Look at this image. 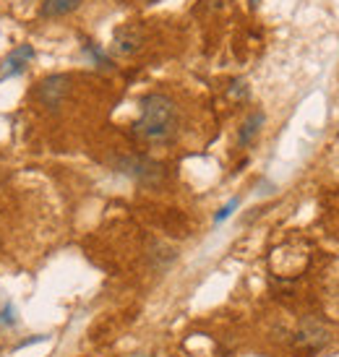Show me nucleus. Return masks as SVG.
I'll list each match as a JSON object with an SVG mask.
<instances>
[{
  "instance_id": "3",
  "label": "nucleus",
  "mask_w": 339,
  "mask_h": 357,
  "mask_svg": "<svg viewBox=\"0 0 339 357\" xmlns=\"http://www.w3.org/2000/svg\"><path fill=\"white\" fill-rule=\"evenodd\" d=\"M331 344V326L321 316H303L292 331V347L321 352Z\"/></svg>"
},
{
  "instance_id": "13",
  "label": "nucleus",
  "mask_w": 339,
  "mask_h": 357,
  "mask_svg": "<svg viewBox=\"0 0 339 357\" xmlns=\"http://www.w3.org/2000/svg\"><path fill=\"white\" fill-rule=\"evenodd\" d=\"M238 206H240V199H238V196H235V199H229L227 204H225V206H222L220 211L214 214V225H222L225 219L232 217V214H235V208H238Z\"/></svg>"
},
{
  "instance_id": "4",
  "label": "nucleus",
  "mask_w": 339,
  "mask_h": 357,
  "mask_svg": "<svg viewBox=\"0 0 339 357\" xmlns=\"http://www.w3.org/2000/svg\"><path fill=\"white\" fill-rule=\"evenodd\" d=\"M70 91V76L68 73H52V76H45L42 81H37V86L31 91V97L37 100V105L45 109H52L58 112L63 107V102Z\"/></svg>"
},
{
  "instance_id": "8",
  "label": "nucleus",
  "mask_w": 339,
  "mask_h": 357,
  "mask_svg": "<svg viewBox=\"0 0 339 357\" xmlns=\"http://www.w3.org/2000/svg\"><path fill=\"white\" fill-rule=\"evenodd\" d=\"M264 123H266V112H264V109H253V112L246 115V120L240 123V128H238L240 149H246V146H250V144L256 141V136H259L261 128H264Z\"/></svg>"
},
{
  "instance_id": "7",
  "label": "nucleus",
  "mask_w": 339,
  "mask_h": 357,
  "mask_svg": "<svg viewBox=\"0 0 339 357\" xmlns=\"http://www.w3.org/2000/svg\"><path fill=\"white\" fill-rule=\"evenodd\" d=\"M141 45H144V29L139 24H123L112 34V52L118 55H133L141 50Z\"/></svg>"
},
{
  "instance_id": "1",
  "label": "nucleus",
  "mask_w": 339,
  "mask_h": 357,
  "mask_svg": "<svg viewBox=\"0 0 339 357\" xmlns=\"http://www.w3.org/2000/svg\"><path fill=\"white\" fill-rule=\"evenodd\" d=\"M180 130V109L172 97L149 91L139 100V120L133 123V136L144 144L165 146L172 144Z\"/></svg>"
},
{
  "instance_id": "15",
  "label": "nucleus",
  "mask_w": 339,
  "mask_h": 357,
  "mask_svg": "<svg viewBox=\"0 0 339 357\" xmlns=\"http://www.w3.org/2000/svg\"><path fill=\"white\" fill-rule=\"evenodd\" d=\"M248 6L250 8H256V6H259V0H248Z\"/></svg>"
},
{
  "instance_id": "5",
  "label": "nucleus",
  "mask_w": 339,
  "mask_h": 357,
  "mask_svg": "<svg viewBox=\"0 0 339 357\" xmlns=\"http://www.w3.org/2000/svg\"><path fill=\"white\" fill-rule=\"evenodd\" d=\"M180 250L175 245H170L167 240L151 238L146 243V250H144V258H146V266L154 271V274H165L170 268L178 264Z\"/></svg>"
},
{
  "instance_id": "16",
  "label": "nucleus",
  "mask_w": 339,
  "mask_h": 357,
  "mask_svg": "<svg viewBox=\"0 0 339 357\" xmlns=\"http://www.w3.org/2000/svg\"><path fill=\"white\" fill-rule=\"evenodd\" d=\"M144 3H154V0H144Z\"/></svg>"
},
{
  "instance_id": "10",
  "label": "nucleus",
  "mask_w": 339,
  "mask_h": 357,
  "mask_svg": "<svg viewBox=\"0 0 339 357\" xmlns=\"http://www.w3.org/2000/svg\"><path fill=\"white\" fill-rule=\"evenodd\" d=\"M81 50H84V55H86V58L91 60V66H97L100 70H112V58L105 50H102L97 42H89V40H86Z\"/></svg>"
},
{
  "instance_id": "9",
  "label": "nucleus",
  "mask_w": 339,
  "mask_h": 357,
  "mask_svg": "<svg viewBox=\"0 0 339 357\" xmlns=\"http://www.w3.org/2000/svg\"><path fill=\"white\" fill-rule=\"evenodd\" d=\"M84 0H42L40 16L42 19H63L73 10L81 8Z\"/></svg>"
},
{
  "instance_id": "14",
  "label": "nucleus",
  "mask_w": 339,
  "mask_h": 357,
  "mask_svg": "<svg viewBox=\"0 0 339 357\" xmlns=\"http://www.w3.org/2000/svg\"><path fill=\"white\" fill-rule=\"evenodd\" d=\"M45 339H50L47 334H37V337H29V339H24V342H19L16 347H13V352H21L24 347H29V344H37V342H45Z\"/></svg>"
},
{
  "instance_id": "11",
  "label": "nucleus",
  "mask_w": 339,
  "mask_h": 357,
  "mask_svg": "<svg viewBox=\"0 0 339 357\" xmlns=\"http://www.w3.org/2000/svg\"><path fill=\"white\" fill-rule=\"evenodd\" d=\"M0 326H6V328L19 326V313H16V305H13L10 300H6L3 307H0Z\"/></svg>"
},
{
  "instance_id": "6",
  "label": "nucleus",
  "mask_w": 339,
  "mask_h": 357,
  "mask_svg": "<svg viewBox=\"0 0 339 357\" xmlns=\"http://www.w3.org/2000/svg\"><path fill=\"white\" fill-rule=\"evenodd\" d=\"M31 60H34V47H31L29 42L16 45V47L6 55L3 66H0V81L16 79V76H21V73H27Z\"/></svg>"
},
{
  "instance_id": "2",
  "label": "nucleus",
  "mask_w": 339,
  "mask_h": 357,
  "mask_svg": "<svg viewBox=\"0 0 339 357\" xmlns=\"http://www.w3.org/2000/svg\"><path fill=\"white\" fill-rule=\"evenodd\" d=\"M115 169L144 188H157L165 183V175H167L165 165L146 154H126V157L115 159Z\"/></svg>"
},
{
  "instance_id": "12",
  "label": "nucleus",
  "mask_w": 339,
  "mask_h": 357,
  "mask_svg": "<svg viewBox=\"0 0 339 357\" xmlns=\"http://www.w3.org/2000/svg\"><path fill=\"white\" fill-rule=\"evenodd\" d=\"M227 94L229 100H238V102H246L250 97V86L246 79H235L232 84L227 86Z\"/></svg>"
}]
</instances>
